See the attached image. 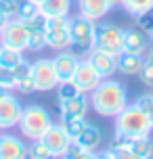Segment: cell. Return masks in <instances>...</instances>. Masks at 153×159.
<instances>
[{"mask_svg":"<svg viewBox=\"0 0 153 159\" xmlns=\"http://www.w3.org/2000/svg\"><path fill=\"white\" fill-rule=\"evenodd\" d=\"M88 98H90V107L101 117H115L128 105L126 86L113 78L101 80V84L90 92Z\"/></svg>","mask_w":153,"mask_h":159,"instance_id":"obj_1","label":"cell"},{"mask_svg":"<svg viewBox=\"0 0 153 159\" xmlns=\"http://www.w3.org/2000/svg\"><path fill=\"white\" fill-rule=\"evenodd\" d=\"M115 134L137 138V136H149L151 134V124L145 111H141L137 105H126L118 115H115Z\"/></svg>","mask_w":153,"mask_h":159,"instance_id":"obj_2","label":"cell"},{"mask_svg":"<svg viewBox=\"0 0 153 159\" xmlns=\"http://www.w3.org/2000/svg\"><path fill=\"white\" fill-rule=\"evenodd\" d=\"M69 34H72V50L73 55H88L92 48L97 46V23L86 17H73L69 19Z\"/></svg>","mask_w":153,"mask_h":159,"instance_id":"obj_3","label":"cell"},{"mask_svg":"<svg viewBox=\"0 0 153 159\" xmlns=\"http://www.w3.org/2000/svg\"><path fill=\"white\" fill-rule=\"evenodd\" d=\"M50 124H53V117L42 105H27V107H23V113H21L17 126H19V132L23 138L36 140L46 132Z\"/></svg>","mask_w":153,"mask_h":159,"instance_id":"obj_4","label":"cell"},{"mask_svg":"<svg viewBox=\"0 0 153 159\" xmlns=\"http://www.w3.org/2000/svg\"><path fill=\"white\" fill-rule=\"evenodd\" d=\"M111 57H118L124 50V30L115 23H101L97 25V46Z\"/></svg>","mask_w":153,"mask_h":159,"instance_id":"obj_5","label":"cell"},{"mask_svg":"<svg viewBox=\"0 0 153 159\" xmlns=\"http://www.w3.org/2000/svg\"><path fill=\"white\" fill-rule=\"evenodd\" d=\"M30 75H32L34 84H36V90H40V92L55 90L57 84H59L53 59H36L30 65Z\"/></svg>","mask_w":153,"mask_h":159,"instance_id":"obj_6","label":"cell"},{"mask_svg":"<svg viewBox=\"0 0 153 159\" xmlns=\"http://www.w3.org/2000/svg\"><path fill=\"white\" fill-rule=\"evenodd\" d=\"M27 40H30V30L17 17H13L7 23V27L0 32V44L2 46L15 48V50H21V52L27 50Z\"/></svg>","mask_w":153,"mask_h":159,"instance_id":"obj_7","label":"cell"},{"mask_svg":"<svg viewBox=\"0 0 153 159\" xmlns=\"http://www.w3.org/2000/svg\"><path fill=\"white\" fill-rule=\"evenodd\" d=\"M40 138H42V143L49 147V151L53 153V159H61L65 153H67V149L72 147V143H73L72 138L67 136V132L63 130L61 121H59V124L53 121Z\"/></svg>","mask_w":153,"mask_h":159,"instance_id":"obj_8","label":"cell"},{"mask_svg":"<svg viewBox=\"0 0 153 159\" xmlns=\"http://www.w3.org/2000/svg\"><path fill=\"white\" fill-rule=\"evenodd\" d=\"M23 113V105L15 94L7 92L0 96V130H8L19 124V117Z\"/></svg>","mask_w":153,"mask_h":159,"instance_id":"obj_9","label":"cell"},{"mask_svg":"<svg viewBox=\"0 0 153 159\" xmlns=\"http://www.w3.org/2000/svg\"><path fill=\"white\" fill-rule=\"evenodd\" d=\"M72 82L80 88L84 94H88V92H92V90L101 84V75L95 71V67L90 65V61L84 57V59H80V63H78V69L73 73Z\"/></svg>","mask_w":153,"mask_h":159,"instance_id":"obj_10","label":"cell"},{"mask_svg":"<svg viewBox=\"0 0 153 159\" xmlns=\"http://www.w3.org/2000/svg\"><path fill=\"white\" fill-rule=\"evenodd\" d=\"M88 109H90V98L84 92L78 94L76 98H69V101H59V117H61V121L86 117Z\"/></svg>","mask_w":153,"mask_h":159,"instance_id":"obj_11","label":"cell"},{"mask_svg":"<svg viewBox=\"0 0 153 159\" xmlns=\"http://www.w3.org/2000/svg\"><path fill=\"white\" fill-rule=\"evenodd\" d=\"M78 63H80V57L73 55L72 50H61V52L53 59V65H55L59 84H61V82H72L73 73H76V69H78Z\"/></svg>","mask_w":153,"mask_h":159,"instance_id":"obj_12","label":"cell"},{"mask_svg":"<svg viewBox=\"0 0 153 159\" xmlns=\"http://www.w3.org/2000/svg\"><path fill=\"white\" fill-rule=\"evenodd\" d=\"M0 159H27V143L15 134L0 136Z\"/></svg>","mask_w":153,"mask_h":159,"instance_id":"obj_13","label":"cell"},{"mask_svg":"<svg viewBox=\"0 0 153 159\" xmlns=\"http://www.w3.org/2000/svg\"><path fill=\"white\" fill-rule=\"evenodd\" d=\"M86 59H88L90 65L95 67V71L101 75V80L111 78L113 73L118 71V63H115V57L107 55V52L99 50V48H92L88 55H86Z\"/></svg>","mask_w":153,"mask_h":159,"instance_id":"obj_14","label":"cell"},{"mask_svg":"<svg viewBox=\"0 0 153 159\" xmlns=\"http://www.w3.org/2000/svg\"><path fill=\"white\" fill-rule=\"evenodd\" d=\"M149 48V36L138 27H128L124 30V50L128 52H137V55H145Z\"/></svg>","mask_w":153,"mask_h":159,"instance_id":"obj_15","label":"cell"},{"mask_svg":"<svg viewBox=\"0 0 153 159\" xmlns=\"http://www.w3.org/2000/svg\"><path fill=\"white\" fill-rule=\"evenodd\" d=\"M78 11L82 17H86L90 21H101L111 11V7L107 0H78Z\"/></svg>","mask_w":153,"mask_h":159,"instance_id":"obj_16","label":"cell"},{"mask_svg":"<svg viewBox=\"0 0 153 159\" xmlns=\"http://www.w3.org/2000/svg\"><path fill=\"white\" fill-rule=\"evenodd\" d=\"M115 63H118V71L120 73H124V75H137L141 71L143 63H145V59H143V55L122 50L120 55L115 57Z\"/></svg>","mask_w":153,"mask_h":159,"instance_id":"obj_17","label":"cell"},{"mask_svg":"<svg viewBox=\"0 0 153 159\" xmlns=\"http://www.w3.org/2000/svg\"><path fill=\"white\" fill-rule=\"evenodd\" d=\"M72 46V34L69 27H59V30H49L46 32V48H53L57 52L69 50Z\"/></svg>","mask_w":153,"mask_h":159,"instance_id":"obj_18","label":"cell"},{"mask_svg":"<svg viewBox=\"0 0 153 159\" xmlns=\"http://www.w3.org/2000/svg\"><path fill=\"white\" fill-rule=\"evenodd\" d=\"M73 143L78 144V147H82V149H88V151H97L99 147H101V143H103V132L99 130L97 126H92V124H88V126L84 128V132H82Z\"/></svg>","mask_w":153,"mask_h":159,"instance_id":"obj_19","label":"cell"},{"mask_svg":"<svg viewBox=\"0 0 153 159\" xmlns=\"http://www.w3.org/2000/svg\"><path fill=\"white\" fill-rule=\"evenodd\" d=\"M72 0H44L40 4V13L46 17H69Z\"/></svg>","mask_w":153,"mask_h":159,"instance_id":"obj_20","label":"cell"},{"mask_svg":"<svg viewBox=\"0 0 153 159\" xmlns=\"http://www.w3.org/2000/svg\"><path fill=\"white\" fill-rule=\"evenodd\" d=\"M25 61V57L21 50H15V48H8L0 44V65L7 67V69H15L17 65H21Z\"/></svg>","mask_w":153,"mask_h":159,"instance_id":"obj_21","label":"cell"},{"mask_svg":"<svg viewBox=\"0 0 153 159\" xmlns=\"http://www.w3.org/2000/svg\"><path fill=\"white\" fill-rule=\"evenodd\" d=\"M120 7L132 17L145 15L153 11V0H120Z\"/></svg>","mask_w":153,"mask_h":159,"instance_id":"obj_22","label":"cell"},{"mask_svg":"<svg viewBox=\"0 0 153 159\" xmlns=\"http://www.w3.org/2000/svg\"><path fill=\"white\" fill-rule=\"evenodd\" d=\"M128 149L141 155L143 159H153V140L149 136H137V138H130Z\"/></svg>","mask_w":153,"mask_h":159,"instance_id":"obj_23","label":"cell"},{"mask_svg":"<svg viewBox=\"0 0 153 159\" xmlns=\"http://www.w3.org/2000/svg\"><path fill=\"white\" fill-rule=\"evenodd\" d=\"M88 124L90 121H86V117H76V119H69V121H61L63 130L67 132V136H69L72 140H76V138L84 132V128L88 126Z\"/></svg>","mask_w":153,"mask_h":159,"instance_id":"obj_24","label":"cell"},{"mask_svg":"<svg viewBox=\"0 0 153 159\" xmlns=\"http://www.w3.org/2000/svg\"><path fill=\"white\" fill-rule=\"evenodd\" d=\"M27 157L32 159H53V153L49 151V147L42 143V138H36L27 144Z\"/></svg>","mask_w":153,"mask_h":159,"instance_id":"obj_25","label":"cell"},{"mask_svg":"<svg viewBox=\"0 0 153 159\" xmlns=\"http://www.w3.org/2000/svg\"><path fill=\"white\" fill-rule=\"evenodd\" d=\"M36 15H40V7L38 4H34L30 0H23V2H19V7H17V19L19 21H32Z\"/></svg>","mask_w":153,"mask_h":159,"instance_id":"obj_26","label":"cell"},{"mask_svg":"<svg viewBox=\"0 0 153 159\" xmlns=\"http://www.w3.org/2000/svg\"><path fill=\"white\" fill-rule=\"evenodd\" d=\"M57 98L59 101H69V98H76L78 94H82V90L73 82H61V84H57Z\"/></svg>","mask_w":153,"mask_h":159,"instance_id":"obj_27","label":"cell"},{"mask_svg":"<svg viewBox=\"0 0 153 159\" xmlns=\"http://www.w3.org/2000/svg\"><path fill=\"white\" fill-rule=\"evenodd\" d=\"M63 157H67V159H97V153L88 151V149H82L76 143H72V147L67 149V153H65Z\"/></svg>","mask_w":153,"mask_h":159,"instance_id":"obj_28","label":"cell"},{"mask_svg":"<svg viewBox=\"0 0 153 159\" xmlns=\"http://www.w3.org/2000/svg\"><path fill=\"white\" fill-rule=\"evenodd\" d=\"M46 48V34L44 32H32L30 40H27V50L32 52H40Z\"/></svg>","mask_w":153,"mask_h":159,"instance_id":"obj_29","label":"cell"},{"mask_svg":"<svg viewBox=\"0 0 153 159\" xmlns=\"http://www.w3.org/2000/svg\"><path fill=\"white\" fill-rule=\"evenodd\" d=\"M15 90L19 92V94H23V96L34 94V92H36V84H34L32 75H25V78H19V80H17Z\"/></svg>","mask_w":153,"mask_h":159,"instance_id":"obj_30","label":"cell"},{"mask_svg":"<svg viewBox=\"0 0 153 159\" xmlns=\"http://www.w3.org/2000/svg\"><path fill=\"white\" fill-rule=\"evenodd\" d=\"M137 75L141 78V82H143L147 88H153V63L149 59H145V63H143V67H141V71H138Z\"/></svg>","mask_w":153,"mask_h":159,"instance_id":"obj_31","label":"cell"},{"mask_svg":"<svg viewBox=\"0 0 153 159\" xmlns=\"http://www.w3.org/2000/svg\"><path fill=\"white\" fill-rule=\"evenodd\" d=\"M15 84H17V78L13 73V69H7V67L0 65V86L7 88V90H15Z\"/></svg>","mask_w":153,"mask_h":159,"instance_id":"obj_32","label":"cell"},{"mask_svg":"<svg viewBox=\"0 0 153 159\" xmlns=\"http://www.w3.org/2000/svg\"><path fill=\"white\" fill-rule=\"evenodd\" d=\"M107 151H109L111 159H143L141 155H137V153L132 151V149H120V147H109Z\"/></svg>","mask_w":153,"mask_h":159,"instance_id":"obj_33","label":"cell"},{"mask_svg":"<svg viewBox=\"0 0 153 159\" xmlns=\"http://www.w3.org/2000/svg\"><path fill=\"white\" fill-rule=\"evenodd\" d=\"M134 19H137V27L143 30L147 36L153 32V13H145V15H138V17H134Z\"/></svg>","mask_w":153,"mask_h":159,"instance_id":"obj_34","label":"cell"},{"mask_svg":"<svg viewBox=\"0 0 153 159\" xmlns=\"http://www.w3.org/2000/svg\"><path fill=\"white\" fill-rule=\"evenodd\" d=\"M59 27H69V17H46V32Z\"/></svg>","mask_w":153,"mask_h":159,"instance_id":"obj_35","label":"cell"},{"mask_svg":"<svg viewBox=\"0 0 153 159\" xmlns=\"http://www.w3.org/2000/svg\"><path fill=\"white\" fill-rule=\"evenodd\" d=\"M17 7H19L17 0H0V11L7 17H11V19L17 15Z\"/></svg>","mask_w":153,"mask_h":159,"instance_id":"obj_36","label":"cell"},{"mask_svg":"<svg viewBox=\"0 0 153 159\" xmlns=\"http://www.w3.org/2000/svg\"><path fill=\"white\" fill-rule=\"evenodd\" d=\"M141 109V111H145V113H149L151 111V107H153V94H141L137 98V103H134Z\"/></svg>","mask_w":153,"mask_h":159,"instance_id":"obj_37","label":"cell"},{"mask_svg":"<svg viewBox=\"0 0 153 159\" xmlns=\"http://www.w3.org/2000/svg\"><path fill=\"white\" fill-rule=\"evenodd\" d=\"M8 21H11V17H7L4 13H2V11H0V32H2V30L7 27V23H8Z\"/></svg>","mask_w":153,"mask_h":159,"instance_id":"obj_38","label":"cell"},{"mask_svg":"<svg viewBox=\"0 0 153 159\" xmlns=\"http://www.w3.org/2000/svg\"><path fill=\"white\" fill-rule=\"evenodd\" d=\"M97 159H111V155H109V151H105L101 155H97Z\"/></svg>","mask_w":153,"mask_h":159,"instance_id":"obj_39","label":"cell"},{"mask_svg":"<svg viewBox=\"0 0 153 159\" xmlns=\"http://www.w3.org/2000/svg\"><path fill=\"white\" fill-rule=\"evenodd\" d=\"M147 117H149V124H151V130H153V107H151V111L147 113Z\"/></svg>","mask_w":153,"mask_h":159,"instance_id":"obj_40","label":"cell"},{"mask_svg":"<svg viewBox=\"0 0 153 159\" xmlns=\"http://www.w3.org/2000/svg\"><path fill=\"white\" fill-rule=\"evenodd\" d=\"M107 2H109V7H118V4H120V0H107Z\"/></svg>","mask_w":153,"mask_h":159,"instance_id":"obj_41","label":"cell"},{"mask_svg":"<svg viewBox=\"0 0 153 159\" xmlns=\"http://www.w3.org/2000/svg\"><path fill=\"white\" fill-rule=\"evenodd\" d=\"M7 92H11V90H7V88H2V86H0V96H4Z\"/></svg>","mask_w":153,"mask_h":159,"instance_id":"obj_42","label":"cell"},{"mask_svg":"<svg viewBox=\"0 0 153 159\" xmlns=\"http://www.w3.org/2000/svg\"><path fill=\"white\" fill-rule=\"evenodd\" d=\"M30 2H34V4H38V7H40V4L44 2V0H30Z\"/></svg>","mask_w":153,"mask_h":159,"instance_id":"obj_43","label":"cell"},{"mask_svg":"<svg viewBox=\"0 0 153 159\" xmlns=\"http://www.w3.org/2000/svg\"><path fill=\"white\" fill-rule=\"evenodd\" d=\"M147 59H149V61L153 63V48H151V52H149V57H147Z\"/></svg>","mask_w":153,"mask_h":159,"instance_id":"obj_44","label":"cell"},{"mask_svg":"<svg viewBox=\"0 0 153 159\" xmlns=\"http://www.w3.org/2000/svg\"><path fill=\"white\" fill-rule=\"evenodd\" d=\"M149 36H151V38H149V42H151V44H153V32H151V34H149Z\"/></svg>","mask_w":153,"mask_h":159,"instance_id":"obj_45","label":"cell"},{"mask_svg":"<svg viewBox=\"0 0 153 159\" xmlns=\"http://www.w3.org/2000/svg\"><path fill=\"white\" fill-rule=\"evenodd\" d=\"M61 159H67V157H61Z\"/></svg>","mask_w":153,"mask_h":159,"instance_id":"obj_46","label":"cell"},{"mask_svg":"<svg viewBox=\"0 0 153 159\" xmlns=\"http://www.w3.org/2000/svg\"><path fill=\"white\" fill-rule=\"evenodd\" d=\"M27 159H32V157H27Z\"/></svg>","mask_w":153,"mask_h":159,"instance_id":"obj_47","label":"cell"},{"mask_svg":"<svg viewBox=\"0 0 153 159\" xmlns=\"http://www.w3.org/2000/svg\"><path fill=\"white\" fill-rule=\"evenodd\" d=\"M151 13H153V11H151Z\"/></svg>","mask_w":153,"mask_h":159,"instance_id":"obj_48","label":"cell"}]
</instances>
